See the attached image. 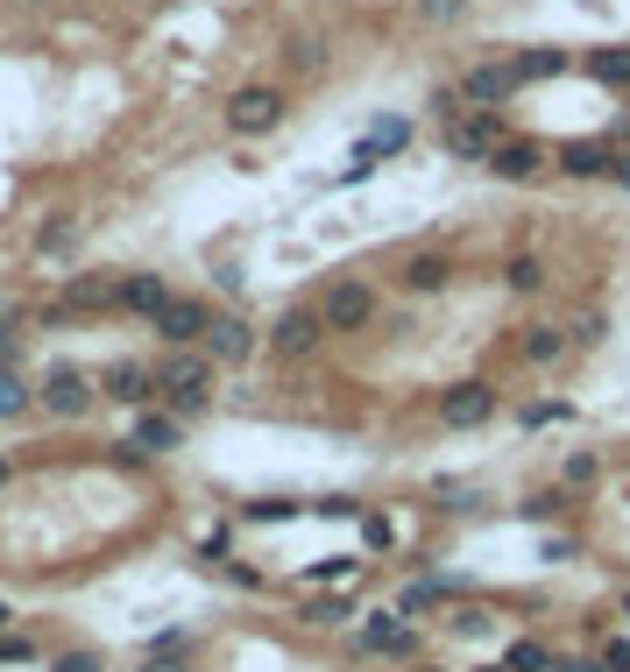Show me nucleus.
Segmentation results:
<instances>
[{
  "label": "nucleus",
  "instance_id": "19",
  "mask_svg": "<svg viewBox=\"0 0 630 672\" xmlns=\"http://www.w3.org/2000/svg\"><path fill=\"white\" fill-rule=\"evenodd\" d=\"M581 71L596 86H609V92H630V43H602V50H588L581 57Z\"/></svg>",
  "mask_w": 630,
  "mask_h": 672
},
{
  "label": "nucleus",
  "instance_id": "40",
  "mask_svg": "<svg viewBox=\"0 0 630 672\" xmlns=\"http://www.w3.org/2000/svg\"><path fill=\"white\" fill-rule=\"evenodd\" d=\"M14 659H29V644L22 638H0V665H14Z\"/></svg>",
  "mask_w": 630,
  "mask_h": 672
},
{
  "label": "nucleus",
  "instance_id": "3",
  "mask_svg": "<svg viewBox=\"0 0 630 672\" xmlns=\"http://www.w3.org/2000/svg\"><path fill=\"white\" fill-rule=\"evenodd\" d=\"M518 92H524V79H518V64H510V57H482V64L461 71V100L474 113H503Z\"/></svg>",
  "mask_w": 630,
  "mask_h": 672
},
{
  "label": "nucleus",
  "instance_id": "23",
  "mask_svg": "<svg viewBox=\"0 0 630 672\" xmlns=\"http://www.w3.org/2000/svg\"><path fill=\"white\" fill-rule=\"evenodd\" d=\"M404 142H411V121H397V113H383V121H376L369 134H361V157H369V163H383V157H397Z\"/></svg>",
  "mask_w": 630,
  "mask_h": 672
},
{
  "label": "nucleus",
  "instance_id": "29",
  "mask_svg": "<svg viewBox=\"0 0 630 672\" xmlns=\"http://www.w3.org/2000/svg\"><path fill=\"white\" fill-rule=\"evenodd\" d=\"M567 418H574V403H567V397H546V403H524L518 425H567Z\"/></svg>",
  "mask_w": 630,
  "mask_h": 672
},
{
  "label": "nucleus",
  "instance_id": "46",
  "mask_svg": "<svg viewBox=\"0 0 630 672\" xmlns=\"http://www.w3.org/2000/svg\"><path fill=\"white\" fill-rule=\"evenodd\" d=\"M418 672H447V665H418Z\"/></svg>",
  "mask_w": 630,
  "mask_h": 672
},
{
  "label": "nucleus",
  "instance_id": "47",
  "mask_svg": "<svg viewBox=\"0 0 630 672\" xmlns=\"http://www.w3.org/2000/svg\"><path fill=\"white\" fill-rule=\"evenodd\" d=\"M0 482H8V468H0Z\"/></svg>",
  "mask_w": 630,
  "mask_h": 672
},
{
  "label": "nucleus",
  "instance_id": "44",
  "mask_svg": "<svg viewBox=\"0 0 630 672\" xmlns=\"http://www.w3.org/2000/svg\"><path fill=\"white\" fill-rule=\"evenodd\" d=\"M0 630H8V602H0Z\"/></svg>",
  "mask_w": 630,
  "mask_h": 672
},
{
  "label": "nucleus",
  "instance_id": "42",
  "mask_svg": "<svg viewBox=\"0 0 630 672\" xmlns=\"http://www.w3.org/2000/svg\"><path fill=\"white\" fill-rule=\"evenodd\" d=\"M142 672H184V665H178V659H149Z\"/></svg>",
  "mask_w": 630,
  "mask_h": 672
},
{
  "label": "nucleus",
  "instance_id": "43",
  "mask_svg": "<svg viewBox=\"0 0 630 672\" xmlns=\"http://www.w3.org/2000/svg\"><path fill=\"white\" fill-rule=\"evenodd\" d=\"M617 616H630V588H617Z\"/></svg>",
  "mask_w": 630,
  "mask_h": 672
},
{
  "label": "nucleus",
  "instance_id": "1",
  "mask_svg": "<svg viewBox=\"0 0 630 672\" xmlns=\"http://www.w3.org/2000/svg\"><path fill=\"white\" fill-rule=\"evenodd\" d=\"M157 397L170 403V418H199L213 403V361L192 348H170V361L157 369Z\"/></svg>",
  "mask_w": 630,
  "mask_h": 672
},
{
  "label": "nucleus",
  "instance_id": "9",
  "mask_svg": "<svg viewBox=\"0 0 630 672\" xmlns=\"http://www.w3.org/2000/svg\"><path fill=\"white\" fill-rule=\"evenodd\" d=\"M546 163H552L546 142H531V134H510V142L496 149L482 170H489V178H503V184H531V178H546Z\"/></svg>",
  "mask_w": 630,
  "mask_h": 672
},
{
  "label": "nucleus",
  "instance_id": "2",
  "mask_svg": "<svg viewBox=\"0 0 630 672\" xmlns=\"http://www.w3.org/2000/svg\"><path fill=\"white\" fill-rule=\"evenodd\" d=\"M439 142H447L453 163H489L496 149L510 142V121H503V113H461V121L439 128Z\"/></svg>",
  "mask_w": 630,
  "mask_h": 672
},
{
  "label": "nucleus",
  "instance_id": "5",
  "mask_svg": "<svg viewBox=\"0 0 630 672\" xmlns=\"http://www.w3.org/2000/svg\"><path fill=\"white\" fill-rule=\"evenodd\" d=\"M319 319H327V333H361V325H376V291L361 277H340L319 298Z\"/></svg>",
  "mask_w": 630,
  "mask_h": 672
},
{
  "label": "nucleus",
  "instance_id": "21",
  "mask_svg": "<svg viewBox=\"0 0 630 672\" xmlns=\"http://www.w3.org/2000/svg\"><path fill=\"white\" fill-rule=\"evenodd\" d=\"M136 447H142V453H178V447H184V418H170V411H142Z\"/></svg>",
  "mask_w": 630,
  "mask_h": 672
},
{
  "label": "nucleus",
  "instance_id": "30",
  "mask_svg": "<svg viewBox=\"0 0 630 672\" xmlns=\"http://www.w3.org/2000/svg\"><path fill=\"white\" fill-rule=\"evenodd\" d=\"M354 616V602L348 594H327V602H304V623H319V630H333V623H348Z\"/></svg>",
  "mask_w": 630,
  "mask_h": 672
},
{
  "label": "nucleus",
  "instance_id": "11",
  "mask_svg": "<svg viewBox=\"0 0 630 672\" xmlns=\"http://www.w3.org/2000/svg\"><path fill=\"white\" fill-rule=\"evenodd\" d=\"M453 277H461V262H453L447 248H418V255H411L404 269H397V283H404L411 298H432V291H447Z\"/></svg>",
  "mask_w": 630,
  "mask_h": 672
},
{
  "label": "nucleus",
  "instance_id": "28",
  "mask_svg": "<svg viewBox=\"0 0 630 672\" xmlns=\"http://www.w3.org/2000/svg\"><path fill=\"white\" fill-rule=\"evenodd\" d=\"M524 524H552V516H567V489L560 482H552V489H539V495H524Z\"/></svg>",
  "mask_w": 630,
  "mask_h": 672
},
{
  "label": "nucleus",
  "instance_id": "31",
  "mask_svg": "<svg viewBox=\"0 0 630 672\" xmlns=\"http://www.w3.org/2000/svg\"><path fill=\"white\" fill-rule=\"evenodd\" d=\"M283 57H291V71H319V64H327V43H319V36H291V50H283Z\"/></svg>",
  "mask_w": 630,
  "mask_h": 672
},
{
  "label": "nucleus",
  "instance_id": "33",
  "mask_svg": "<svg viewBox=\"0 0 630 672\" xmlns=\"http://www.w3.org/2000/svg\"><path fill=\"white\" fill-rule=\"evenodd\" d=\"M474 8V0H418V14H426L432 29H447V22H461V14Z\"/></svg>",
  "mask_w": 630,
  "mask_h": 672
},
{
  "label": "nucleus",
  "instance_id": "18",
  "mask_svg": "<svg viewBox=\"0 0 630 672\" xmlns=\"http://www.w3.org/2000/svg\"><path fill=\"white\" fill-rule=\"evenodd\" d=\"M439 602H461V581H447V573H418V581L397 594V616H418V609H439Z\"/></svg>",
  "mask_w": 630,
  "mask_h": 672
},
{
  "label": "nucleus",
  "instance_id": "36",
  "mask_svg": "<svg viewBox=\"0 0 630 672\" xmlns=\"http://www.w3.org/2000/svg\"><path fill=\"white\" fill-rule=\"evenodd\" d=\"M602 665L609 672H630V638H602Z\"/></svg>",
  "mask_w": 630,
  "mask_h": 672
},
{
  "label": "nucleus",
  "instance_id": "41",
  "mask_svg": "<svg viewBox=\"0 0 630 672\" xmlns=\"http://www.w3.org/2000/svg\"><path fill=\"white\" fill-rule=\"evenodd\" d=\"M560 672H609L602 659H560Z\"/></svg>",
  "mask_w": 630,
  "mask_h": 672
},
{
  "label": "nucleus",
  "instance_id": "35",
  "mask_svg": "<svg viewBox=\"0 0 630 672\" xmlns=\"http://www.w3.org/2000/svg\"><path fill=\"white\" fill-rule=\"evenodd\" d=\"M14 411H29V390H22V375L0 369V418H14Z\"/></svg>",
  "mask_w": 630,
  "mask_h": 672
},
{
  "label": "nucleus",
  "instance_id": "4",
  "mask_svg": "<svg viewBox=\"0 0 630 672\" xmlns=\"http://www.w3.org/2000/svg\"><path fill=\"white\" fill-rule=\"evenodd\" d=\"M496 411H503V397H496V382H482V375L439 390V425H453V432H482Z\"/></svg>",
  "mask_w": 630,
  "mask_h": 672
},
{
  "label": "nucleus",
  "instance_id": "6",
  "mask_svg": "<svg viewBox=\"0 0 630 672\" xmlns=\"http://www.w3.org/2000/svg\"><path fill=\"white\" fill-rule=\"evenodd\" d=\"M270 128H283V92L277 86L227 92V134H270Z\"/></svg>",
  "mask_w": 630,
  "mask_h": 672
},
{
  "label": "nucleus",
  "instance_id": "8",
  "mask_svg": "<svg viewBox=\"0 0 630 672\" xmlns=\"http://www.w3.org/2000/svg\"><path fill=\"white\" fill-rule=\"evenodd\" d=\"M206 325H213V304H199V298H170L163 312H157V340H163V348H199Z\"/></svg>",
  "mask_w": 630,
  "mask_h": 672
},
{
  "label": "nucleus",
  "instance_id": "26",
  "mask_svg": "<svg viewBox=\"0 0 630 672\" xmlns=\"http://www.w3.org/2000/svg\"><path fill=\"white\" fill-rule=\"evenodd\" d=\"M510 64H518V79L524 86H539V79H560V71H567V50H518V57H510Z\"/></svg>",
  "mask_w": 630,
  "mask_h": 672
},
{
  "label": "nucleus",
  "instance_id": "16",
  "mask_svg": "<svg viewBox=\"0 0 630 672\" xmlns=\"http://www.w3.org/2000/svg\"><path fill=\"white\" fill-rule=\"evenodd\" d=\"M170 298H178V291H170L163 277H149V269H136V277H121V304H128L136 319H149V325H157V312H163Z\"/></svg>",
  "mask_w": 630,
  "mask_h": 672
},
{
  "label": "nucleus",
  "instance_id": "10",
  "mask_svg": "<svg viewBox=\"0 0 630 672\" xmlns=\"http://www.w3.org/2000/svg\"><path fill=\"white\" fill-rule=\"evenodd\" d=\"M567 348H574V333H567V325H552V319L518 325V361H524V369H560Z\"/></svg>",
  "mask_w": 630,
  "mask_h": 672
},
{
  "label": "nucleus",
  "instance_id": "7",
  "mask_svg": "<svg viewBox=\"0 0 630 672\" xmlns=\"http://www.w3.org/2000/svg\"><path fill=\"white\" fill-rule=\"evenodd\" d=\"M319 340H327L319 304H291V312H277V325H270V354H277V361H304Z\"/></svg>",
  "mask_w": 630,
  "mask_h": 672
},
{
  "label": "nucleus",
  "instance_id": "25",
  "mask_svg": "<svg viewBox=\"0 0 630 672\" xmlns=\"http://www.w3.org/2000/svg\"><path fill=\"white\" fill-rule=\"evenodd\" d=\"M596 482H602V460L588 453V447H581V453H560V489H567V495H588Z\"/></svg>",
  "mask_w": 630,
  "mask_h": 672
},
{
  "label": "nucleus",
  "instance_id": "37",
  "mask_svg": "<svg viewBox=\"0 0 630 672\" xmlns=\"http://www.w3.org/2000/svg\"><path fill=\"white\" fill-rule=\"evenodd\" d=\"M602 325H609V319H602V312H588V319H581V325H574V348H596V340H602Z\"/></svg>",
  "mask_w": 630,
  "mask_h": 672
},
{
  "label": "nucleus",
  "instance_id": "13",
  "mask_svg": "<svg viewBox=\"0 0 630 672\" xmlns=\"http://www.w3.org/2000/svg\"><path fill=\"white\" fill-rule=\"evenodd\" d=\"M354 644L369 651V659H418V630H411L404 616H369Z\"/></svg>",
  "mask_w": 630,
  "mask_h": 672
},
{
  "label": "nucleus",
  "instance_id": "38",
  "mask_svg": "<svg viewBox=\"0 0 630 672\" xmlns=\"http://www.w3.org/2000/svg\"><path fill=\"white\" fill-rule=\"evenodd\" d=\"M354 560H327V566H312V581H348Z\"/></svg>",
  "mask_w": 630,
  "mask_h": 672
},
{
  "label": "nucleus",
  "instance_id": "14",
  "mask_svg": "<svg viewBox=\"0 0 630 672\" xmlns=\"http://www.w3.org/2000/svg\"><path fill=\"white\" fill-rule=\"evenodd\" d=\"M43 411L86 418V411H92V382H86L79 369H50V375H43Z\"/></svg>",
  "mask_w": 630,
  "mask_h": 672
},
{
  "label": "nucleus",
  "instance_id": "39",
  "mask_svg": "<svg viewBox=\"0 0 630 672\" xmlns=\"http://www.w3.org/2000/svg\"><path fill=\"white\" fill-rule=\"evenodd\" d=\"M57 672H100V659H92V651H71V659L57 665Z\"/></svg>",
  "mask_w": 630,
  "mask_h": 672
},
{
  "label": "nucleus",
  "instance_id": "17",
  "mask_svg": "<svg viewBox=\"0 0 630 672\" xmlns=\"http://www.w3.org/2000/svg\"><path fill=\"white\" fill-rule=\"evenodd\" d=\"M100 390H107L113 403H149V397H157V375H149L142 361H113V369L100 375Z\"/></svg>",
  "mask_w": 630,
  "mask_h": 672
},
{
  "label": "nucleus",
  "instance_id": "27",
  "mask_svg": "<svg viewBox=\"0 0 630 672\" xmlns=\"http://www.w3.org/2000/svg\"><path fill=\"white\" fill-rule=\"evenodd\" d=\"M71 241H79V220H71V213H57V220L36 227V255H64Z\"/></svg>",
  "mask_w": 630,
  "mask_h": 672
},
{
  "label": "nucleus",
  "instance_id": "20",
  "mask_svg": "<svg viewBox=\"0 0 630 672\" xmlns=\"http://www.w3.org/2000/svg\"><path fill=\"white\" fill-rule=\"evenodd\" d=\"M121 304V283L113 277H71L64 283V312H113Z\"/></svg>",
  "mask_w": 630,
  "mask_h": 672
},
{
  "label": "nucleus",
  "instance_id": "32",
  "mask_svg": "<svg viewBox=\"0 0 630 672\" xmlns=\"http://www.w3.org/2000/svg\"><path fill=\"white\" fill-rule=\"evenodd\" d=\"M489 630H496V616H489V609H453V638H489Z\"/></svg>",
  "mask_w": 630,
  "mask_h": 672
},
{
  "label": "nucleus",
  "instance_id": "45",
  "mask_svg": "<svg viewBox=\"0 0 630 672\" xmlns=\"http://www.w3.org/2000/svg\"><path fill=\"white\" fill-rule=\"evenodd\" d=\"M474 672H503V665H474Z\"/></svg>",
  "mask_w": 630,
  "mask_h": 672
},
{
  "label": "nucleus",
  "instance_id": "12",
  "mask_svg": "<svg viewBox=\"0 0 630 672\" xmlns=\"http://www.w3.org/2000/svg\"><path fill=\"white\" fill-rule=\"evenodd\" d=\"M199 348H206V361H227V369H234V361L256 354V325L234 319V312H213V325H206Z\"/></svg>",
  "mask_w": 630,
  "mask_h": 672
},
{
  "label": "nucleus",
  "instance_id": "15",
  "mask_svg": "<svg viewBox=\"0 0 630 672\" xmlns=\"http://www.w3.org/2000/svg\"><path fill=\"white\" fill-rule=\"evenodd\" d=\"M617 157H623L617 142H567L560 157H552V170H567V178H609Z\"/></svg>",
  "mask_w": 630,
  "mask_h": 672
},
{
  "label": "nucleus",
  "instance_id": "22",
  "mask_svg": "<svg viewBox=\"0 0 630 672\" xmlns=\"http://www.w3.org/2000/svg\"><path fill=\"white\" fill-rule=\"evenodd\" d=\"M503 672H560V659H552L546 638H510L503 644Z\"/></svg>",
  "mask_w": 630,
  "mask_h": 672
},
{
  "label": "nucleus",
  "instance_id": "34",
  "mask_svg": "<svg viewBox=\"0 0 630 672\" xmlns=\"http://www.w3.org/2000/svg\"><path fill=\"white\" fill-rule=\"evenodd\" d=\"M361 538H369V552H390V538H397V531H390V516H383V510H361Z\"/></svg>",
  "mask_w": 630,
  "mask_h": 672
},
{
  "label": "nucleus",
  "instance_id": "24",
  "mask_svg": "<svg viewBox=\"0 0 630 672\" xmlns=\"http://www.w3.org/2000/svg\"><path fill=\"white\" fill-rule=\"evenodd\" d=\"M503 291H510V298H539V291H546V262H539V255H510V262H503Z\"/></svg>",
  "mask_w": 630,
  "mask_h": 672
}]
</instances>
